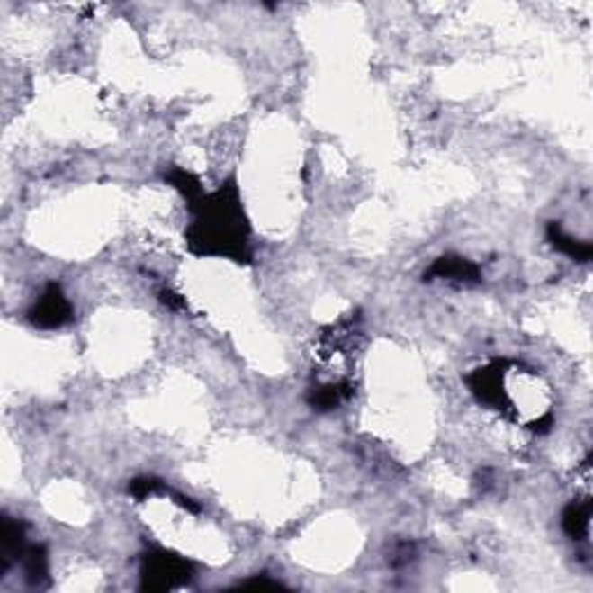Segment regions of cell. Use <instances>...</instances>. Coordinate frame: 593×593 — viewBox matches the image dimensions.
I'll return each instance as SVG.
<instances>
[{
    "instance_id": "1",
    "label": "cell",
    "mask_w": 593,
    "mask_h": 593,
    "mask_svg": "<svg viewBox=\"0 0 593 593\" xmlns=\"http://www.w3.org/2000/svg\"><path fill=\"white\" fill-rule=\"evenodd\" d=\"M191 228L185 232V241L195 256L202 257H225L239 265L251 262L248 248V220L241 207L237 181L229 179L216 193L202 197L195 207Z\"/></svg>"
},
{
    "instance_id": "2",
    "label": "cell",
    "mask_w": 593,
    "mask_h": 593,
    "mask_svg": "<svg viewBox=\"0 0 593 593\" xmlns=\"http://www.w3.org/2000/svg\"><path fill=\"white\" fill-rule=\"evenodd\" d=\"M193 563L185 556L167 550H153L142 559L144 591H169L191 582Z\"/></svg>"
},
{
    "instance_id": "3",
    "label": "cell",
    "mask_w": 593,
    "mask_h": 593,
    "mask_svg": "<svg viewBox=\"0 0 593 593\" xmlns=\"http://www.w3.org/2000/svg\"><path fill=\"white\" fill-rule=\"evenodd\" d=\"M28 318L40 329H58L72 320V304L58 283H49L33 304Z\"/></svg>"
},
{
    "instance_id": "4",
    "label": "cell",
    "mask_w": 593,
    "mask_h": 593,
    "mask_svg": "<svg viewBox=\"0 0 593 593\" xmlns=\"http://www.w3.org/2000/svg\"><path fill=\"white\" fill-rule=\"evenodd\" d=\"M468 385H471L475 397H478L482 403H487V406H491V409L496 410L510 409V399H508L506 387H503L501 362H494V364L473 371V376L468 378Z\"/></svg>"
},
{
    "instance_id": "5",
    "label": "cell",
    "mask_w": 593,
    "mask_h": 593,
    "mask_svg": "<svg viewBox=\"0 0 593 593\" xmlns=\"http://www.w3.org/2000/svg\"><path fill=\"white\" fill-rule=\"evenodd\" d=\"M427 281H447V283L454 285H478L480 283V269L478 265H473L471 260L462 256H443L434 262L429 267V272L425 274Z\"/></svg>"
},
{
    "instance_id": "6",
    "label": "cell",
    "mask_w": 593,
    "mask_h": 593,
    "mask_svg": "<svg viewBox=\"0 0 593 593\" xmlns=\"http://www.w3.org/2000/svg\"><path fill=\"white\" fill-rule=\"evenodd\" d=\"M26 526L17 519H3V531H0V561H3V572L10 571L12 563H17L26 554Z\"/></svg>"
},
{
    "instance_id": "7",
    "label": "cell",
    "mask_w": 593,
    "mask_h": 593,
    "mask_svg": "<svg viewBox=\"0 0 593 593\" xmlns=\"http://www.w3.org/2000/svg\"><path fill=\"white\" fill-rule=\"evenodd\" d=\"M26 582L31 587H44L49 582V554L44 544H28L26 554L22 559Z\"/></svg>"
},
{
    "instance_id": "8",
    "label": "cell",
    "mask_w": 593,
    "mask_h": 593,
    "mask_svg": "<svg viewBox=\"0 0 593 593\" xmlns=\"http://www.w3.org/2000/svg\"><path fill=\"white\" fill-rule=\"evenodd\" d=\"M547 239L552 241V246H554L556 251L566 253V256L572 257V260L577 262L591 260V253H593L591 244L572 239L571 234L563 232V228H561L559 223H550V228H547Z\"/></svg>"
},
{
    "instance_id": "9",
    "label": "cell",
    "mask_w": 593,
    "mask_h": 593,
    "mask_svg": "<svg viewBox=\"0 0 593 593\" xmlns=\"http://www.w3.org/2000/svg\"><path fill=\"white\" fill-rule=\"evenodd\" d=\"M589 519H591V503L589 501H575L563 510V531L571 535L572 540H582L589 534Z\"/></svg>"
},
{
    "instance_id": "10",
    "label": "cell",
    "mask_w": 593,
    "mask_h": 593,
    "mask_svg": "<svg viewBox=\"0 0 593 593\" xmlns=\"http://www.w3.org/2000/svg\"><path fill=\"white\" fill-rule=\"evenodd\" d=\"M165 181H167L169 185H175L176 191H179L181 195L185 197L188 207H195L197 202H200L202 197L207 195V193H204V188H202L200 179H197L193 172H188V169H181V167L169 169L167 175H165Z\"/></svg>"
},
{
    "instance_id": "11",
    "label": "cell",
    "mask_w": 593,
    "mask_h": 593,
    "mask_svg": "<svg viewBox=\"0 0 593 593\" xmlns=\"http://www.w3.org/2000/svg\"><path fill=\"white\" fill-rule=\"evenodd\" d=\"M167 491L169 490L163 480H156V478H137V480H132V485H130V494L135 496V499H139V501H144V499H148V496L167 494Z\"/></svg>"
},
{
    "instance_id": "12",
    "label": "cell",
    "mask_w": 593,
    "mask_h": 593,
    "mask_svg": "<svg viewBox=\"0 0 593 593\" xmlns=\"http://www.w3.org/2000/svg\"><path fill=\"white\" fill-rule=\"evenodd\" d=\"M241 587L244 589H281V584H278L276 580H269L267 575H262V577H253V580L244 582Z\"/></svg>"
}]
</instances>
